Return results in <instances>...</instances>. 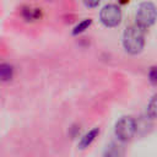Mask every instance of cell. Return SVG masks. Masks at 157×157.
<instances>
[{"instance_id": "9", "label": "cell", "mask_w": 157, "mask_h": 157, "mask_svg": "<svg viewBox=\"0 0 157 157\" xmlns=\"http://www.w3.org/2000/svg\"><path fill=\"white\" fill-rule=\"evenodd\" d=\"M147 114L150 118H157V93L150 99L147 105Z\"/></svg>"}, {"instance_id": "1", "label": "cell", "mask_w": 157, "mask_h": 157, "mask_svg": "<svg viewBox=\"0 0 157 157\" xmlns=\"http://www.w3.org/2000/svg\"><path fill=\"white\" fill-rule=\"evenodd\" d=\"M124 49L130 54H139L145 45V29L137 25L129 26L123 34Z\"/></svg>"}, {"instance_id": "10", "label": "cell", "mask_w": 157, "mask_h": 157, "mask_svg": "<svg viewBox=\"0 0 157 157\" xmlns=\"http://www.w3.org/2000/svg\"><path fill=\"white\" fill-rule=\"evenodd\" d=\"M91 23H92V20L91 18H85V20H82L80 23H77L76 26H75V28H74V31H72V34H78V33H82L85 29H87L90 26H91Z\"/></svg>"}, {"instance_id": "4", "label": "cell", "mask_w": 157, "mask_h": 157, "mask_svg": "<svg viewBox=\"0 0 157 157\" xmlns=\"http://www.w3.org/2000/svg\"><path fill=\"white\" fill-rule=\"evenodd\" d=\"M99 18L105 27H110V28L117 27L121 21V10L119 9L118 5L108 4L101 10Z\"/></svg>"}, {"instance_id": "2", "label": "cell", "mask_w": 157, "mask_h": 157, "mask_svg": "<svg viewBox=\"0 0 157 157\" xmlns=\"http://www.w3.org/2000/svg\"><path fill=\"white\" fill-rule=\"evenodd\" d=\"M157 18V9L150 1H144L139 5L136 11V25L144 29L151 27Z\"/></svg>"}, {"instance_id": "7", "label": "cell", "mask_w": 157, "mask_h": 157, "mask_svg": "<svg viewBox=\"0 0 157 157\" xmlns=\"http://www.w3.org/2000/svg\"><path fill=\"white\" fill-rule=\"evenodd\" d=\"M13 77V67L10 64H0V80L1 81H10Z\"/></svg>"}, {"instance_id": "3", "label": "cell", "mask_w": 157, "mask_h": 157, "mask_svg": "<svg viewBox=\"0 0 157 157\" xmlns=\"http://www.w3.org/2000/svg\"><path fill=\"white\" fill-rule=\"evenodd\" d=\"M136 129V121L132 117H123L115 124V135L120 141H128L135 135Z\"/></svg>"}, {"instance_id": "6", "label": "cell", "mask_w": 157, "mask_h": 157, "mask_svg": "<svg viewBox=\"0 0 157 157\" xmlns=\"http://www.w3.org/2000/svg\"><path fill=\"white\" fill-rule=\"evenodd\" d=\"M98 134H99V129H98V128H94V129L90 130V131L80 140V144H78L80 148H86V147H88V146L93 142V140L97 137Z\"/></svg>"}, {"instance_id": "12", "label": "cell", "mask_w": 157, "mask_h": 157, "mask_svg": "<svg viewBox=\"0 0 157 157\" xmlns=\"http://www.w3.org/2000/svg\"><path fill=\"white\" fill-rule=\"evenodd\" d=\"M99 2H101V0H83V4H85L87 7H90V9L97 7V6L99 5Z\"/></svg>"}, {"instance_id": "11", "label": "cell", "mask_w": 157, "mask_h": 157, "mask_svg": "<svg viewBox=\"0 0 157 157\" xmlns=\"http://www.w3.org/2000/svg\"><path fill=\"white\" fill-rule=\"evenodd\" d=\"M148 78L152 83H157V66L151 67V70L148 72Z\"/></svg>"}, {"instance_id": "8", "label": "cell", "mask_w": 157, "mask_h": 157, "mask_svg": "<svg viewBox=\"0 0 157 157\" xmlns=\"http://www.w3.org/2000/svg\"><path fill=\"white\" fill-rule=\"evenodd\" d=\"M123 152H124L123 146L112 142L105 148V157H121L123 156Z\"/></svg>"}, {"instance_id": "13", "label": "cell", "mask_w": 157, "mask_h": 157, "mask_svg": "<svg viewBox=\"0 0 157 157\" xmlns=\"http://www.w3.org/2000/svg\"><path fill=\"white\" fill-rule=\"evenodd\" d=\"M119 2L124 5V4H128V2H129V0H119Z\"/></svg>"}, {"instance_id": "5", "label": "cell", "mask_w": 157, "mask_h": 157, "mask_svg": "<svg viewBox=\"0 0 157 157\" xmlns=\"http://www.w3.org/2000/svg\"><path fill=\"white\" fill-rule=\"evenodd\" d=\"M22 17L26 21H37L42 17V10L38 7L23 6L22 7Z\"/></svg>"}]
</instances>
